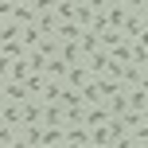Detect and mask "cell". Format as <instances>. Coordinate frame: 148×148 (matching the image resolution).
<instances>
[{
    "label": "cell",
    "instance_id": "d6a6232c",
    "mask_svg": "<svg viewBox=\"0 0 148 148\" xmlns=\"http://www.w3.org/2000/svg\"><path fill=\"white\" fill-rule=\"evenodd\" d=\"M144 4H148V0H125V8H129V12H140Z\"/></svg>",
    "mask_w": 148,
    "mask_h": 148
},
{
    "label": "cell",
    "instance_id": "4316f807",
    "mask_svg": "<svg viewBox=\"0 0 148 148\" xmlns=\"http://www.w3.org/2000/svg\"><path fill=\"white\" fill-rule=\"evenodd\" d=\"M129 136H133L136 144H148V121H140V125H136V129H133Z\"/></svg>",
    "mask_w": 148,
    "mask_h": 148
},
{
    "label": "cell",
    "instance_id": "4fadbf2b",
    "mask_svg": "<svg viewBox=\"0 0 148 148\" xmlns=\"http://www.w3.org/2000/svg\"><path fill=\"white\" fill-rule=\"evenodd\" d=\"M27 74H35V70H31V62H27V55H23V59H12V70H8V82H23Z\"/></svg>",
    "mask_w": 148,
    "mask_h": 148
},
{
    "label": "cell",
    "instance_id": "603a6c76",
    "mask_svg": "<svg viewBox=\"0 0 148 148\" xmlns=\"http://www.w3.org/2000/svg\"><path fill=\"white\" fill-rule=\"evenodd\" d=\"M59 59H66L70 66H74V62H82V51H78V43H59Z\"/></svg>",
    "mask_w": 148,
    "mask_h": 148
},
{
    "label": "cell",
    "instance_id": "277c9868",
    "mask_svg": "<svg viewBox=\"0 0 148 148\" xmlns=\"http://www.w3.org/2000/svg\"><path fill=\"white\" fill-rule=\"evenodd\" d=\"M90 78H94V74L86 70V62H74V66L66 70V78H62V82H66V90H82Z\"/></svg>",
    "mask_w": 148,
    "mask_h": 148
},
{
    "label": "cell",
    "instance_id": "d590c367",
    "mask_svg": "<svg viewBox=\"0 0 148 148\" xmlns=\"http://www.w3.org/2000/svg\"><path fill=\"white\" fill-rule=\"evenodd\" d=\"M105 4H109V8H125V0H105Z\"/></svg>",
    "mask_w": 148,
    "mask_h": 148
},
{
    "label": "cell",
    "instance_id": "6da1fadb",
    "mask_svg": "<svg viewBox=\"0 0 148 148\" xmlns=\"http://www.w3.org/2000/svg\"><path fill=\"white\" fill-rule=\"evenodd\" d=\"M78 51H82V59H86V55H94V51H105V47H101V31L82 27V35H78Z\"/></svg>",
    "mask_w": 148,
    "mask_h": 148
},
{
    "label": "cell",
    "instance_id": "484cf974",
    "mask_svg": "<svg viewBox=\"0 0 148 148\" xmlns=\"http://www.w3.org/2000/svg\"><path fill=\"white\" fill-rule=\"evenodd\" d=\"M121 39H125V35H121L117 27H105V31H101V47H105V51H109V47H117Z\"/></svg>",
    "mask_w": 148,
    "mask_h": 148
},
{
    "label": "cell",
    "instance_id": "74e56055",
    "mask_svg": "<svg viewBox=\"0 0 148 148\" xmlns=\"http://www.w3.org/2000/svg\"><path fill=\"white\" fill-rule=\"evenodd\" d=\"M16 4H27V8H35V0H16Z\"/></svg>",
    "mask_w": 148,
    "mask_h": 148
},
{
    "label": "cell",
    "instance_id": "f1b7e54d",
    "mask_svg": "<svg viewBox=\"0 0 148 148\" xmlns=\"http://www.w3.org/2000/svg\"><path fill=\"white\" fill-rule=\"evenodd\" d=\"M109 148H136V140H133V136H129V133H125V136H117V140H113Z\"/></svg>",
    "mask_w": 148,
    "mask_h": 148
},
{
    "label": "cell",
    "instance_id": "9a60e30c",
    "mask_svg": "<svg viewBox=\"0 0 148 148\" xmlns=\"http://www.w3.org/2000/svg\"><path fill=\"white\" fill-rule=\"evenodd\" d=\"M0 121L20 129V125H23V109H20V105H12V101H4V109H0Z\"/></svg>",
    "mask_w": 148,
    "mask_h": 148
},
{
    "label": "cell",
    "instance_id": "5bb4252c",
    "mask_svg": "<svg viewBox=\"0 0 148 148\" xmlns=\"http://www.w3.org/2000/svg\"><path fill=\"white\" fill-rule=\"evenodd\" d=\"M109 59H117L121 66H125V62H133V39H121L117 47H109Z\"/></svg>",
    "mask_w": 148,
    "mask_h": 148
},
{
    "label": "cell",
    "instance_id": "ba28073f",
    "mask_svg": "<svg viewBox=\"0 0 148 148\" xmlns=\"http://www.w3.org/2000/svg\"><path fill=\"white\" fill-rule=\"evenodd\" d=\"M66 148H90V129L86 125H66Z\"/></svg>",
    "mask_w": 148,
    "mask_h": 148
},
{
    "label": "cell",
    "instance_id": "2e32d148",
    "mask_svg": "<svg viewBox=\"0 0 148 148\" xmlns=\"http://www.w3.org/2000/svg\"><path fill=\"white\" fill-rule=\"evenodd\" d=\"M35 27L43 31V35H55V27H59V16H55V12H35Z\"/></svg>",
    "mask_w": 148,
    "mask_h": 148
},
{
    "label": "cell",
    "instance_id": "f35d334b",
    "mask_svg": "<svg viewBox=\"0 0 148 148\" xmlns=\"http://www.w3.org/2000/svg\"><path fill=\"white\" fill-rule=\"evenodd\" d=\"M4 23H8V16H0V31H4Z\"/></svg>",
    "mask_w": 148,
    "mask_h": 148
},
{
    "label": "cell",
    "instance_id": "7a4b0ae2",
    "mask_svg": "<svg viewBox=\"0 0 148 148\" xmlns=\"http://www.w3.org/2000/svg\"><path fill=\"white\" fill-rule=\"evenodd\" d=\"M113 117V113H109V105H86V113H82V125H86V129H97V125H105V121H109Z\"/></svg>",
    "mask_w": 148,
    "mask_h": 148
},
{
    "label": "cell",
    "instance_id": "b9f144b4",
    "mask_svg": "<svg viewBox=\"0 0 148 148\" xmlns=\"http://www.w3.org/2000/svg\"><path fill=\"white\" fill-rule=\"evenodd\" d=\"M39 148H43V144H39Z\"/></svg>",
    "mask_w": 148,
    "mask_h": 148
},
{
    "label": "cell",
    "instance_id": "ac0fdd59",
    "mask_svg": "<svg viewBox=\"0 0 148 148\" xmlns=\"http://www.w3.org/2000/svg\"><path fill=\"white\" fill-rule=\"evenodd\" d=\"M20 136L31 148H39V144H43V125H20Z\"/></svg>",
    "mask_w": 148,
    "mask_h": 148
},
{
    "label": "cell",
    "instance_id": "cb8c5ba5",
    "mask_svg": "<svg viewBox=\"0 0 148 148\" xmlns=\"http://www.w3.org/2000/svg\"><path fill=\"white\" fill-rule=\"evenodd\" d=\"M74 8H78V0H55V16L59 20H74Z\"/></svg>",
    "mask_w": 148,
    "mask_h": 148
},
{
    "label": "cell",
    "instance_id": "8fae6325",
    "mask_svg": "<svg viewBox=\"0 0 148 148\" xmlns=\"http://www.w3.org/2000/svg\"><path fill=\"white\" fill-rule=\"evenodd\" d=\"M105 105H109V113H113V117H121L125 109H133V105H129V90L121 86V90H117L113 97H105Z\"/></svg>",
    "mask_w": 148,
    "mask_h": 148
},
{
    "label": "cell",
    "instance_id": "d4e9b609",
    "mask_svg": "<svg viewBox=\"0 0 148 148\" xmlns=\"http://www.w3.org/2000/svg\"><path fill=\"white\" fill-rule=\"evenodd\" d=\"M16 136H20V129H16V125H4V121H0V148H8V144L16 140Z\"/></svg>",
    "mask_w": 148,
    "mask_h": 148
},
{
    "label": "cell",
    "instance_id": "44dd1931",
    "mask_svg": "<svg viewBox=\"0 0 148 148\" xmlns=\"http://www.w3.org/2000/svg\"><path fill=\"white\" fill-rule=\"evenodd\" d=\"M43 125H66L62 105H43Z\"/></svg>",
    "mask_w": 148,
    "mask_h": 148
},
{
    "label": "cell",
    "instance_id": "8992f818",
    "mask_svg": "<svg viewBox=\"0 0 148 148\" xmlns=\"http://www.w3.org/2000/svg\"><path fill=\"white\" fill-rule=\"evenodd\" d=\"M66 144V125H43V148H62Z\"/></svg>",
    "mask_w": 148,
    "mask_h": 148
},
{
    "label": "cell",
    "instance_id": "7bdbcfd3",
    "mask_svg": "<svg viewBox=\"0 0 148 148\" xmlns=\"http://www.w3.org/2000/svg\"><path fill=\"white\" fill-rule=\"evenodd\" d=\"M62 148H66V144H62Z\"/></svg>",
    "mask_w": 148,
    "mask_h": 148
},
{
    "label": "cell",
    "instance_id": "60d3db41",
    "mask_svg": "<svg viewBox=\"0 0 148 148\" xmlns=\"http://www.w3.org/2000/svg\"><path fill=\"white\" fill-rule=\"evenodd\" d=\"M0 109H4V101H0Z\"/></svg>",
    "mask_w": 148,
    "mask_h": 148
},
{
    "label": "cell",
    "instance_id": "7c38bea8",
    "mask_svg": "<svg viewBox=\"0 0 148 148\" xmlns=\"http://www.w3.org/2000/svg\"><path fill=\"white\" fill-rule=\"evenodd\" d=\"M27 86H23V82H8V86H4V101H12V105H23V101H27Z\"/></svg>",
    "mask_w": 148,
    "mask_h": 148
},
{
    "label": "cell",
    "instance_id": "30bf717a",
    "mask_svg": "<svg viewBox=\"0 0 148 148\" xmlns=\"http://www.w3.org/2000/svg\"><path fill=\"white\" fill-rule=\"evenodd\" d=\"M66 70H70V62L59 59V55H51V59L43 62V74H47V78H59V82H62V78H66Z\"/></svg>",
    "mask_w": 148,
    "mask_h": 148
},
{
    "label": "cell",
    "instance_id": "ab89813d",
    "mask_svg": "<svg viewBox=\"0 0 148 148\" xmlns=\"http://www.w3.org/2000/svg\"><path fill=\"white\" fill-rule=\"evenodd\" d=\"M136 148H148V144H136Z\"/></svg>",
    "mask_w": 148,
    "mask_h": 148
},
{
    "label": "cell",
    "instance_id": "3957f363",
    "mask_svg": "<svg viewBox=\"0 0 148 148\" xmlns=\"http://www.w3.org/2000/svg\"><path fill=\"white\" fill-rule=\"evenodd\" d=\"M78 94H82V101H86V105H101V101H105V86H101V78H90Z\"/></svg>",
    "mask_w": 148,
    "mask_h": 148
},
{
    "label": "cell",
    "instance_id": "e575fe53",
    "mask_svg": "<svg viewBox=\"0 0 148 148\" xmlns=\"http://www.w3.org/2000/svg\"><path fill=\"white\" fill-rule=\"evenodd\" d=\"M133 43H140V47H148V31H140V35H136Z\"/></svg>",
    "mask_w": 148,
    "mask_h": 148
},
{
    "label": "cell",
    "instance_id": "ffe728a7",
    "mask_svg": "<svg viewBox=\"0 0 148 148\" xmlns=\"http://www.w3.org/2000/svg\"><path fill=\"white\" fill-rule=\"evenodd\" d=\"M125 20H129V8H105V23H109V27H125Z\"/></svg>",
    "mask_w": 148,
    "mask_h": 148
},
{
    "label": "cell",
    "instance_id": "8d00e7d4",
    "mask_svg": "<svg viewBox=\"0 0 148 148\" xmlns=\"http://www.w3.org/2000/svg\"><path fill=\"white\" fill-rule=\"evenodd\" d=\"M4 86H8V82H4V78H0V101H4Z\"/></svg>",
    "mask_w": 148,
    "mask_h": 148
},
{
    "label": "cell",
    "instance_id": "1f68e13d",
    "mask_svg": "<svg viewBox=\"0 0 148 148\" xmlns=\"http://www.w3.org/2000/svg\"><path fill=\"white\" fill-rule=\"evenodd\" d=\"M136 90H144V94H148V66H140V82H136Z\"/></svg>",
    "mask_w": 148,
    "mask_h": 148
},
{
    "label": "cell",
    "instance_id": "9c48e42d",
    "mask_svg": "<svg viewBox=\"0 0 148 148\" xmlns=\"http://www.w3.org/2000/svg\"><path fill=\"white\" fill-rule=\"evenodd\" d=\"M78 35H82V27L74 20H59V27H55V39L59 43H78Z\"/></svg>",
    "mask_w": 148,
    "mask_h": 148
},
{
    "label": "cell",
    "instance_id": "836d02e7",
    "mask_svg": "<svg viewBox=\"0 0 148 148\" xmlns=\"http://www.w3.org/2000/svg\"><path fill=\"white\" fill-rule=\"evenodd\" d=\"M8 148H31V144H27V140H23V136H16V140H12V144H8Z\"/></svg>",
    "mask_w": 148,
    "mask_h": 148
},
{
    "label": "cell",
    "instance_id": "f546056e",
    "mask_svg": "<svg viewBox=\"0 0 148 148\" xmlns=\"http://www.w3.org/2000/svg\"><path fill=\"white\" fill-rule=\"evenodd\" d=\"M82 4H86V8H94V12H105V8H109L105 0H82Z\"/></svg>",
    "mask_w": 148,
    "mask_h": 148
},
{
    "label": "cell",
    "instance_id": "83f0119b",
    "mask_svg": "<svg viewBox=\"0 0 148 148\" xmlns=\"http://www.w3.org/2000/svg\"><path fill=\"white\" fill-rule=\"evenodd\" d=\"M133 62H136V66H144V62H148V47L133 43Z\"/></svg>",
    "mask_w": 148,
    "mask_h": 148
},
{
    "label": "cell",
    "instance_id": "5b68a950",
    "mask_svg": "<svg viewBox=\"0 0 148 148\" xmlns=\"http://www.w3.org/2000/svg\"><path fill=\"white\" fill-rule=\"evenodd\" d=\"M62 90H66V82H59V78H47V82H43V94H39V101H43V105H59Z\"/></svg>",
    "mask_w": 148,
    "mask_h": 148
},
{
    "label": "cell",
    "instance_id": "d6986e66",
    "mask_svg": "<svg viewBox=\"0 0 148 148\" xmlns=\"http://www.w3.org/2000/svg\"><path fill=\"white\" fill-rule=\"evenodd\" d=\"M94 8H86V4H82V0H78V8H74V23H78V27H94Z\"/></svg>",
    "mask_w": 148,
    "mask_h": 148
},
{
    "label": "cell",
    "instance_id": "e0dca14e",
    "mask_svg": "<svg viewBox=\"0 0 148 148\" xmlns=\"http://www.w3.org/2000/svg\"><path fill=\"white\" fill-rule=\"evenodd\" d=\"M12 23H35V8H27V4H12Z\"/></svg>",
    "mask_w": 148,
    "mask_h": 148
},
{
    "label": "cell",
    "instance_id": "7402d4cb",
    "mask_svg": "<svg viewBox=\"0 0 148 148\" xmlns=\"http://www.w3.org/2000/svg\"><path fill=\"white\" fill-rule=\"evenodd\" d=\"M43 82H47V74H39V70H35V74H27V78H23V86H27V94H31V97H39V94H43Z\"/></svg>",
    "mask_w": 148,
    "mask_h": 148
},
{
    "label": "cell",
    "instance_id": "52a82bcc",
    "mask_svg": "<svg viewBox=\"0 0 148 148\" xmlns=\"http://www.w3.org/2000/svg\"><path fill=\"white\" fill-rule=\"evenodd\" d=\"M20 109H23V125H43V101L39 97H27Z\"/></svg>",
    "mask_w": 148,
    "mask_h": 148
},
{
    "label": "cell",
    "instance_id": "f6af8a7d",
    "mask_svg": "<svg viewBox=\"0 0 148 148\" xmlns=\"http://www.w3.org/2000/svg\"><path fill=\"white\" fill-rule=\"evenodd\" d=\"M90 148H94V144H90Z\"/></svg>",
    "mask_w": 148,
    "mask_h": 148
},
{
    "label": "cell",
    "instance_id": "ee69618b",
    "mask_svg": "<svg viewBox=\"0 0 148 148\" xmlns=\"http://www.w3.org/2000/svg\"><path fill=\"white\" fill-rule=\"evenodd\" d=\"M144 66H148V62H144Z\"/></svg>",
    "mask_w": 148,
    "mask_h": 148
},
{
    "label": "cell",
    "instance_id": "4dcf8cb0",
    "mask_svg": "<svg viewBox=\"0 0 148 148\" xmlns=\"http://www.w3.org/2000/svg\"><path fill=\"white\" fill-rule=\"evenodd\" d=\"M8 70H12V59H4V55H0V78L8 82Z\"/></svg>",
    "mask_w": 148,
    "mask_h": 148
}]
</instances>
